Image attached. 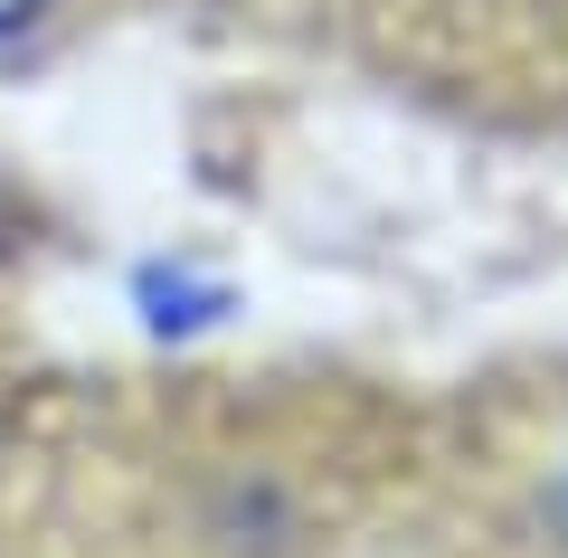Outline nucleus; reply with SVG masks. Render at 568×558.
<instances>
[{"label": "nucleus", "instance_id": "obj_1", "mask_svg": "<svg viewBox=\"0 0 568 558\" xmlns=\"http://www.w3.org/2000/svg\"><path fill=\"white\" fill-rule=\"evenodd\" d=\"M39 10H48V0H0V39H20V29L39 20Z\"/></svg>", "mask_w": 568, "mask_h": 558}, {"label": "nucleus", "instance_id": "obj_2", "mask_svg": "<svg viewBox=\"0 0 568 558\" xmlns=\"http://www.w3.org/2000/svg\"><path fill=\"white\" fill-rule=\"evenodd\" d=\"M559 530H568V483H559Z\"/></svg>", "mask_w": 568, "mask_h": 558}]
</instances>
